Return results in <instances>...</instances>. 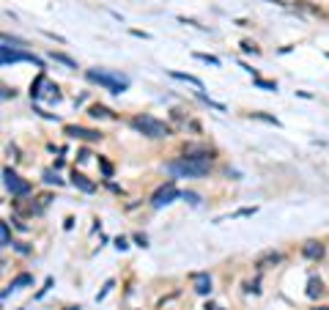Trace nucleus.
Masks as SVG:
<instances>
[{
  "label": "nucleus",
  "instance_id": "1",
  "mask_svg": "<svg viewBox=\"0 0 329 310\" xmlns=\"http://www.w3.org/2000/svg\"><path fill=\"white\" fill-rule=\"evenodd\" d=\"M165 170L178 179H200L211 170V154H184L181 159L167 162Z\"/></svg>",
  "mask_w": 329,
  "mask_h": 310
},
{
  "label": "nucleus",
  "instance_id": "2",
  "mask_svg": "<svg viewBox=\"0 0 329 310\" xmlns=\"http://www.w3.org/2000/svg\"><path fill=\"white\" fill-rule=\"evenodd\" d=\"M85 77L91 80V83L102 85L110 93H124L129 88V77H124V74H113V72H102V69H88L85 72Z\"/></svg>",
  "mask_w": 329,
  "mask_h": 310
},
{
  "label": "nucleus",
  "instance_id": "3",
  "mask_svg": "<svg viewBox=\"0 0 329 310\" xmlns=\"http://www.w3.org/2000/svg\"><path fill=\"white\" fill-rule=\"evenodd\" d=\"M14 44H17V42H11L9 36H3V47H0V63H3V66H9V63H19V60H28V63L42 66V58H36L33 52L17 50Z\"/></svg>",
  "mask_w": 329,
  "mask_h": 310
},
{
  "label": "nucleus",
  "instance_id": "4",
  "mask_svg": "<svg viewBox=\"0 0 329 310\" xmlns=\"http://www.w3.org/2000/svg\"><path fill=\"white\" fill-rule=\"evenodd\" d=\"M132 126H135L137 132H143L145 137H167V134H170V126H167L165 121L154 118V116H135L132 118Z\"/></svg>",
  "mask_w": 329,
  "mask_h": 310
},
{
  "label": "nucleus",
  "instance_id": "5",
  "mask_svg": "<svg viewBox=\"0 0 329 310\" xmlns=\"http://www.w3.org/2000/svg\"><path fill=\"white\" fill-rule=\"evenodd\" d=\"M176 198H184V192H178V187L173 184V181H167L165 187H159V190L154 192L151 206H154V209H162V206H167V203H173Z\"/></svg>",
  "mask_w": 329,
  "mask_h": 310
},
{
  "label": "nucleus",
  "instance_id": "6",
  "mask_svg": "<svg viewBox=\"0 0 329 310\" xmlns=\"http://www.w3.org/2000/svg\"><path fill=\"white\" fill-rule=\"evenodd\" d=\"M3 184H6V190H9L11 195H19V198L30 192V184L22 176H17L11 167H6V170H3Z\"/></svg>",
  "mask_w": 329,
  "mask_h": 310
},
{
  "label": "nucleus",
  "instance_id": "7",
  "mask_svg": "<svg viewBox=\"0 0 329 310\" xmlns=\"http://www.w3.org/2000/svg\"><path fill=\"white\" fill-rule=\"evenodd\" d=\"M66 134H69V137H77V140H99L102 137L99 129H85V126H66Z\"/></svg>",
  "mask_w": 329,
  "mask_h": 310
},
{
  "label": "nucleus",
  "instance_id": "8",
  "mask_svg": "<svg viewBox=\"0 0 329 310\" xmlns=\"http://www.w3.org/2000/svg\"><path fill=\"white\" fill-rule=\"evenodd\" d=\"M192 283H195V291L198 294H211V278H209V272H195L192 274Z\"/></svg>",
  "mask_w": 329,
  "mask_h": 310
},
{
  "label": "nucleus",
  "instance_id": "9",
  "mask_svg": "<svg viewBox=\"0 0 329 310\" xmlns=\"http://www.w3.org/2000/svg\"><path fill=\"white\" fill-rule=\"evenodd\" d=\"M30 283H33V274H28V272L17 274V278H14V280L9 283V286L3 288V299H6V296H9L11 291H17V288H22V286H30Z\"/></svg>",
  "mask_w": 329,
  "mask_h": 310
},
{
  "label": "nucleus",
  "instance_id": "10",
  "mask_svg": "<svg viewBox=\"0 0 329 310\" xmlns=\"http://www.w3.org/2000/svg\"><path fill=\"white\" fill-rule=\"evenodd\" d=\"M302 253H305V258L318 261L321 255H324V245H321V242H305V245H302Z\"/></svg>",
  "mask_w": 329,
  "mask_h": 310
},
{
  "label": "nucleus",
  "instance_id": "11",
  "mask_svg": "<svg viewBox=\"0 0 329 310\" xmlns=\"http://www.w3.org/2000/svg\"><path fill=\"white\" fill-rule=\"evenodd\" d=\"M71 184L80 187V190H83V192H88V195H91V192H96V184H93V181H88V179L83 176V173H77V170L71 173Z\"/></svg>",
  "mask_w": 329,
  "mask_h": 310
},
{
  "label": "nucleus",
  "instance_id": "12",
  "mask_svg": "<svg viewBox=\"0 0 329 310\" xmlns=\"http://www.w3.org/2000/svg\"><path fill=\"white\" fill-rule=\"evenodd\" d=\"M44 85H47V74L42 72V74H39V77H36V83H30V99H42V88H44Z\"/></svg>",
  "mask_w": 329,
  "mask_h": 310
},
{
  "label": "nucleus",
  "instance_id": "13",
  "mask_svg": "<svg viewBox=\"0 0 329 310\" xmlns=\"http://www.w3.org/2000/svg\"><path fill=\"white\" fill-rule=\"evenodd\" d=\"M170 77H173V80H184V83L195 85L198 91H203V83H200L198 77H192V74H184V72H170Z\"/></svg>",
  "mask_w": 329,
  "mask_h": 310
},
{
  "label": "nucleus",
  "instance_id": "14",
  "mask_svg": "<svg viewBox=\"0 0 329 310\" xmlns=\"http://www.w3.org/2000/svg\"><path fill=\"white\" fill-rule=\"evenodd\" d=\"M318 294H324V283L318 278H310L307 280V296H318Z\"/></svg>",
  "mask_w": 329,
  "mask_h": 310
},
{
  "label": "nucleus",
  "instance_id": "15",
  "mask_svg": "<svg viewBox=\"0 0 329 310\" xmlns=\"http://www.w3.org/2000/svg\"><path fill=\"white\" fill-rule=\"evenodd\" d=\"M0 245L11 247V231H9V222H0Z\"/></svg>",
  "mask_w": 329,
  "mask_h": 310
},
{
  "label": "nucleus",
  "instance_id": "16",
  "mask_svg": "<svg viewBox=\"0 0 329 310\" xmlns=\"http://www.w3.org/2000/svg\"><path fill=\"white\" fill-rule=\"evenodd\" d=\"M252 83L258 85V88H264V91H277V83H272V80H264V77H252Z\"/></svg>",
  "mask_w": 329,
  "mask_h": 310
},
{
  "label": "nucleus",
  "instance_id": "17",
  "mask_svg": "<svg viewBox=\"0 0 329 310\" xmlns=\"http://www.w3.org/2000/svg\"><path fill=\"white\" fill-rule=\"evenodd\" d=\"M91 116L93 118H113V113L107 110V107H102V105H93L91 107Z\"/></svg>",
  "mask_w": 329,
  "mask_h": 310
},
{
  "label": "nucleus",
  "instance_id": "18",
  "mask_svg": "<svg viewBox=\"0 0 329 310\" xmlns=\"http://www.w3.org/2000/svg\"><path fill=\"white\" fill-rule=\"evenodd\" d=\"M280 258H283V255H280V253H266L264 258L258 261V266H266V264H277Z\"/></svg>",
  "mask_w": 329,
  "mask_h": 310
},
{
  "label": "nucleus",
  "instance_id": "19",
  "mask_svg": "<svg viewBox=\"0 0 329 310\" xmlns=\"http://www.w3.org/2000/svg\"><path fill=\"white\" fill-rule=\"evenodd\" d=\"M50 58H55V60H60V63H66V66H69V69H77V63H75V60H71V58H66L63 52H50Z\"/></svg>",
  "mask_w": 329,
  "mask_h": 310
},
{
  "label": "nucleus",
  "instance_id": "20",
  "mask_svg": "<svg viewBox=\"0 0 329 310\" xmlns=\"http://www.w3.org/2000/svg\"><path fill=\"white\" fill-rule=\"evenodd\" d=\"M99 165H102V173H104V179H113V165L107 162L104 157H99Z\"/></svg>",
  "mask_w": 329,
  "mask_h": 310
},
{
  "label": "nucleus",
  "instance_id": "21",
  "mask_svg": "<svg viewBox=\"0 0 329 310\" xmlns=\"http://www.w3.org/2000/svg\"><path fill=\"white\" fill-rule=\"evenodd\" d=\"M44 181H47V184H60V179H58V173L55 170H44Z\"/></svg>",
  "mask_w": 329,
  "mask_h": 310
},
{
  "label": "nucleus",
  "instance_id": "22",
  "mask_svg": "<svg viewBox=\"0 0 329 310\" xmlns=\"http://www.w3.org/2000/svg\"><path fill=\"white\" fill-rule=\"evenodd\" d=\"M241 50H244V52H252V55H258V47H255L252 42H241Z\"/></svg>",
  "mask_w": 329,
  "mask_h": 310
},
{
  "label": "nucleus",
  "instance_id": "23",
  "mask_svg": "<svg viewBox=\"0 0 329 310\" xmlns=\"http://www.w3.org/2000/svg\"><path fill=\"white\" fill-rule=\"evenodd\" d=\"M116 247H118V250H126V247H129V242H126L124 236H118L116 239Z\"/></svg>",
  "mask_w": 329,
  "mask_h": 310
},
{
  "label": "nucleus",
  "instance_id": "24",
  "mask_svg": "<svg viewBox=\"0 0 329 310\" xmlns=\"http://www.w3.org/2000/svg\"><path fill=\"white\" fill-rule=\"evenodd\" d=\"M110 288H113V280H107V286L102 288V291H99V296H96V299H104V296H107V291H110Z\"/></svg>",
  "mask_w": 329,
  "mask_h": 310
},
{
  "label": "nucleus",
  "instance_id": "25",
  "mask_svg": "<svg viewBox=\"0 0 329 310\" xmlns=\"http://www.w3.org/2000/svg\"><path fill=\"white\" fill-rule=\"evenodd\" d=\"M184 198H187V200H190V203H195V206H198V203H200V200H198V195H195V192H184Z\"/></svg>",
  "mask_w": 329,
  "mask_h": 310
},
{
  "label": "nucleus",
  "instance_id": "26",
  "mask_svg": "<svg viewBox=\"0 0 329 310\" xmlns=\"http://www.w3.org/2000/svg\"><path fill=\"white\" fill-rule=\"evenodd\" d=\"M211 310H220V307H211Z\"/></svg>",
  "mask_w": 329,
  "mask_h": 310
}]
</instances>
